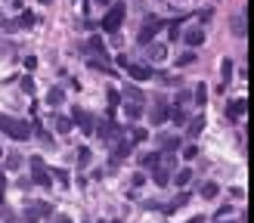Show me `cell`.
<instances>
[{
    "label": "cell",
    "mask_w": 254,
    "mask_h": 223,
    "mask_svg": "<svg viewBox=\"0 0 254 223\" xmlns=\"http://www.w3.org/2000/svg\"><path fill=\"white\" fill-rule=\"evenodd\" d=\"M0 134H6L16 143H25L31 136V124L22 121V118H13V115H0Z\"/></svg>",
    "instance_id": "cell-1"
},
{
    "label": "cell",
    "mask_w": 254,
    "mask_h": 223,
    "mask_svg": "<svg viewBox=\"0 0 254 223\" xmlns=\"http://www.w3.org/2000/svg\"><path fill=\"white\" fill-rule=\"evenodd\" d=\"M124 16H127V6L124 3H112L109 9H106V16H102V31H109V34H115L121 28V22H124Z\"/></svg>",
    "instance_id": "cell-2"
},
{
    "label": "cell",
    "mask_w": 254,
    "mask_h": 223,
    "mask_svg": "<svg viewBox=\"0 0 254 223\" xmlns=\"http://www.w3.org/2000/svg\"><path fill=\"white\" fill-rule=\"evenodd\" d=\"M28 164H31V177H34L31 183H38V186H50L53 183V177H50V171H47V164H43L41 155H34Z\"/></svg>",
    "instance_id": "cell-3"
},
{
    "label": "cell",
    "mask_w": 254,
    "mask_h": 223,
    "mask_svg": "<svg viewBox=\"0 0 254 223\" xmlns=\"http://www.w3.org/2000/svg\"><path fill=\"white\" fill-rule=\"evenodd\" d=\"M47 214H53V205L50 202H31L25 208V214H22V220H25V223H38L41 217H47Z\"/></svg>",
    "instance_id": "cell-4"
},
{
    "label": "cell",
    "mask_w": 254,
    "mask_h": 223,
    "mask_svg": "<svg viewBox=\"0 0 254 223\" xmlns=\"http://www.w3.org/2000/svg\"><path fill=\"white\" fill-rule=\"evenodd\" d=\"M93 134H99L102 139H118L121 136V127L115 124V121H109V118H96L93 121Z\"/></svg>",
    "instance_id": "cell-5"
},
{
    "label": "cell",
    "mask_w": 254,
    "mask_h": 223,
    "mask_svg": "<svg viewBox=\"0 0 254 223\" xmlns=\"http://www.w3.org/2000/svg\"><path fill=\"white\" fill-rule=\"evenodd\" d=\"M158 28H161V22L155 19V16H149L146 22H143V28H140V34H136V41H140V46H146L149 41L158 34Z\"/></svg>",
    "instance_id": "cell-6"
},
{
    "label": "cell",
    "mask_w": 254,
    "mask_h": 223,
    "mask_svg": "<svg viewBox=\"0 0 254 223\" xmlns=\"http://www.w3.org/2000/svg\"><path fill=\"white\" fill-rule=\"evenodd\" d=\"M130 149H133V143H130V139H115V146H112V168H115V164H118L121 158H127V155H130Z\"/></svg>",
    "instance_id": "cell-7"
},
{
    "label": "cell",
    "mask_w": 254,
    "mask_h": 223,
    "mask_svg": "<svg viewBox=\"0 0 254 223\" xmlns=\"http://www.w3.org/2000/svg\"><path fill=\"white\" fill-rule=\"evenodd\" d=\"M72 121L81 127V131H84V134H93V115H90V112H84V109H75V115H72Z\"/></svg>",
    "instance_id": "cell-8"
},
{
    "label": "cell",
    "mask_w": 254,
    "mask_h": 223,
    "mask_svg": "<svg viewBox=\"0 0 254 223\" xmlns=\"http://www.w3.org/2000/svg\"><path fill=\"white\" fill-rule=\"evenodd\" d=\"M158 143H161V155H177V149H180V136L161 134V136H158Z\"/></svg>",
    "instance_id": "cell-9"
},
{
    "label": "cell",
    "mask_w": 254,
    "mask_h": 223,
    "mask_svg": "<svg viewBox=\"0 0 254 223\" xmlns=\"http://www.w3.org/2000/svg\"><path fill=\"white\" fill-rule=\"evenodd\" d=\"M245 112H248V99H242V96H239V99H229V105H226V115H229L233 121H239Z\"/></svg>",
    "instance_id": "cell-10"
},
{
    "label": "cell",
    "mask_w": 254,
    "mask_h": 223,
    "mask_svg": "<svg viewBox=\"0 0 254 223\" xmlns=\"http://www.w3.org/2000/svg\"><path fill=\"white\" fill-rule=\"evenodd\" d=\"M165 56H168V46L165 44H149V50H146V59L149 62H165Z\"/></svg>",
    "instance_id": "cell-11"
},
{
    "label": "cell",
    "mask_w": 254,
    "mask_h": 223,
    "mask_svg": "<svg viewBox=\"0 0 254 223\" xmlns=\"http://www.w3.org/2000/svg\"><path fill=\"white\" fill-rule=\"evenodd\" d=\"M165 121H168V102L155 99L152 102V124H165Z\"/></svg>",
    "instance_id": "cell-12"
},
{
    "label": "cell",
    "mask_w": 254,
    "mask_h": 223,
    "mask_svg": "<svg viewBox=\"0 0 254 223\" xmlns=\"http://www.w3.org/2000/svg\"><path fill=\"white\" fill-rule=\"evenodd\" d=\"M124 68H127V75L136 78V81H149V78H152V68H149V65H130V62H127Z\"/></svg>",
    "instance_id": "cell-13"
},
{
    "label": "cell",
    "mask_w": 254,
    "mask_h": 223,
    "mask_svg": "<svg viewBox=\"0 0 254 223\" xmlns=\"http://www.w3.org/2000/svg\"><path fill=\"white\" fill-rule=\"evenodd\" d=\"M152 180H155V186H168L170 183V168H168V164H165V168L155 164V168H152Z\"/></svg>",
    "instance_id": "cell-14"
},
{
    "label": "cell",
    "mask_w": 254,
    "mask_h": 223,
    "mask_svg": "<svg viewBox=\"0 0 254 223\" xmlns=\"http://www.w3.org/2000/svg\"><path fill=\"white\" fill-rule=\"evenodd\" d=\"M233 34H236V38H245V34H248V9L233 19Z\"/></svg>",
    "instance_id": "cell-15"
},
{
    "label": "cell",
    "mask_w": 254,
    "mask_h": 223,
    "mask_svg": "<svg viewBox=\"0 0 254 223\" xmlns=\"http://www.w3.org/2000/svg\"><path fill=\"white\" fill-rule=\"evenodd\" d=\"M124 99H127V102H140V105L146 102L143 90H140V87H133V84H124Z\"/></svg>",
    "instance_id": "cell-16"
},
{
    "label": "cell",
    "mask_w": 254,
    "mask_h": 223,
    "mask_svg": "<svg viewBox=\"0 0 254 223\" xmlns=\"http://www.w3.org/2000/svg\"><path fill=\"white\" fill-rule=\"evenodd\" d=\"M229 81H233V62L223 59V62H220V90L229 84Z\"/></svg>",
    "instance_id": "cell-17"
},
{
    "label": "cell",
    "mask_w": 254,
    "mask_h": 223,
    "mask_svg": "<svg viewBox=\"0 0 254 223\" xmlns=\"http://www.w3.org/2000/svg\"><path fill=\"white\" fill-rule=\"evenodd\" d=\"M186 44H189V46H202V44H205V31H202V28H189V31H186Z\"/></svg>",
    "instance_id": "cell-18"
},
{
    "label": "cell",
    "mask_w": 254,
    "mask_h": 223,
    "mask_svg": "<svg viewBox=\"0 0 254 223\" xmlns=\"http://www.w3.org/2000/svg\"><path fill=\"white\" fill-rule=\"evenodd\" d=\"M47 102H50V105H62V102H65V90H62V87H50Z\"/></svg>",
    "instance_id": "cell-19"
},
{
    "label": "cell",
    "mask_w": 254,
    "mask_h": 223,
    "mask_svg": "<svg viewBox=\"0 0 254 223\" xmlns=\"http://www.w3.org/2000/svg\"><path fill=\"white\" fill-rule=\"evenodd\" d=\"M140 164H143V168H149V171H152L155 164H161V152H146V155L140 158Z\"/></svg>",
    "instance_id": "cell-20"
},
{
    "label": "cell",
    "mask_w": 254,
    "mask_h": 223,
    "mask_svg": "<svg viewBox=\"0 0 254 223\" xmlns=\"http://www.w3.org/2000/svg\"><path fill=\"white\" fill-rule=\"evenodd\" d=\"M31 134L38 136L43 146H50V149H53V134H50V131H43V127H31Z\"/></svg>",
    "instance_id": "cell-21"
},
{
    "label": "cell",
    "mask_w": 254,
    "mask_h": 223,
    "mask_svg": "<svg viewBox=\"0 0 254 223\" xmlns=\"http://www.w3.org/2000/svg\"><path fill=\"white\" fill-rule=\"evenodd\" d=\"M90 161H93V152H90L87 146H81V149H78V168H87Z\"/></svg>",
    "instance_id": "cell-22"
},
{
    "label": "cell",
    "mask_w": 254,
    "mask_h": 223,
    "mask_svg": "<svg viewBox=\"0 0 254 223\" xmlns=\"http://www.w3.org/2000/svg\"><path fill=\"white\" fill-rule=\"evenodd\" d=\"M202 127H205V118H202V115H199V118H192V121H189V127H186V134H189V136L195 139V136L202 134Z\"/></svg>",
    "instance_id": "cell-23"
},
{
    "label": "cell",
    "mask_w": 254,
    "mask_h": 223,
    "mask_svg": "<svg viewBox=\"0 0 254 223\" xmlns=\"http://www.w3.org/2000/svg\"><path fill=\"white\" fill-rule=\"evenodd\" d=\"M53 124H56V131H59V134H72V127H75V121H72V118H62V115H59Z\"/></svg>",
    "instance_id": "cell-24"
},
{
    "label": "cell",
    "mask_w": 254,
    "mask_h": 223,
    "mask_svg": "<svg viewBox=\"0 0 254 223\" xmlns=\"http://www.w3.org/2000/svg\"><path fill=\"white\" fill-rule=\"evenodd\" d=\"M3 164H6V171H19L22 168V155H19V152H9Z\"/></svg>",
    "instance_id": "cell-25"
},
{
    "label": "cell",
    "mask_w": 254,
    "mask_h": 223,
    "mask_svg": "<svg viewBox=\"0 0 254 223\" xmlns=\"http://www.w3.org/2000/svg\"><path fill=\"white\" fill-rule=\"evenodd\" d=\"M189 180H192V171H189V168H180V171H177V177H174L177 186H189Z\"/></svg>",
    "instance_id": "cell-26"
},
{
    "label": "cell",
    "mask_w": 254,
    "mask_h": 223,
    "mask_svg": "<svg viewBox=\"0 0 254 223\" xmlns=\"http://www.w3.org/2000/svg\"><path fill=\"white\" fill-rule=\"evenodd\" d=\"M168 118L174 121V124H186V112H183L180 105H177V109H168Z\"/></svg>",
    "instance_id": "cell-27"
},
{
    "label": "cell",
    "mask_w": 254,
    "mask_h": 223,
    "mask_svg": "<svg viewBox=\"0 0 254 223\" xmlns=\"http://www.w3.org/2000/svg\"><path fill=\"white\" fill-rule=\"evenodd\" d=\"M146 139H149L146 127H133V131H130V143H146Z\"/></svg>",
    "instance_id": "cell-28"
},
{
    "label": "cell",
    "mask_w": 254,
    "mask_h": 223,
    "mask_svg": "<svg viewBox=\"0 0 254 223\" xmlns=\"http://www.w3.org/2000/svg\"><path fill=\"white\" fill-rule=\"evenodd\" d=\"M124 112H127V118H140V115H143V105L140 102H127Z\"/></svg>",
    "instance_id": "cell-29"
},
{
    "label": "cell",
    "mask_w": 254,
    "mask_h": 223,
    "mask_svg": "<svg viewBox=\"0 0 254 223\" xmlns=\"http://www.w3.org/2000/svg\"><path fill=\"white\" fill-rule=\"evenodd\" d=\"M217 192H220V186H217V183H205L202 186V198H217Z\"/></svg>",
    "instance_id": "cell-30"
},
{
    "label": "cell",
    "mask_w": 254,
    "mask_h": 223,
    "mask_svg": "<svg viewBox=\"0 0 254 223\" xmlns=\"http://www.w3.org/2000/svg\"><path fill=\"white\" fill-rule=\"evenodd\" d=\"M192 96H195V102H199V105H205V102H208V87H205V84H199Z\"/></svg>",
    "instance_id": "cell-31"
},
{
    "label": "cell",
    "mask_w": 254,
    "mask_h": 223,
    "mask_svg": "<svg viewBox=\"0 0 254 223\" xmlns=\"http://www.w3.org/2000/svg\"><path fill=\"white\" fill-rule=\"evenodd\" d=\"M121 105V93L118 90H109V112H115Z\"/></svg>",
    "instance_id": "cell-32"
},
{
    "label": "cell",
    "mask_w": 254,
    "mask_h": 223,
    "mask_svg": "<svg viewBox=\"0 0 254 223\" xmlns=\"http://www.w3.org/2000/svg\"><path fill=\"white\" fill-rule=\"evenodd\" d=\"M34 22H38V19H34V13H22L16 25H19V28H28V25H34Z\"/></svg>",
    "instance_id": "cell-33"
},
{
    "label": "cell",
    "mask_w": 254,
    "mask_h": 223,
    "mask_svg": "<svg viewBox=\"0 0 254 223\" xmlns=\"http://www.w3.org/2000/svg\"><path fill=\"white\" fill-rule=\"evenodd\" d=\"M183 158H186V161L199 158V146H186V149H183Z\"/></svg>",
    "instance_id": "cell-34"
},
{
    "label": "cell",
    "mask_w": 254,
    "mask_h": 223,
    "mask_svg": "<svg viewBox=\"0 0 254 223\" xmlns=\"http://www.w3.org/2000/svg\"><path fill=\"white\" fill-rule=\"evenodd\" d=\"M192 62H195V53H183L180 59H177V65H180V68H183V65H192Z\"/></svg>",
    "instance_id": "cell-35"
},
{
    "label": "cell",
    "mask_w": 254,
    "mask_h": 223,
    "mask_svg": "<svg viewBox=\"0 0 254 223\" xmlns=\"http://www.w3.org/2000/svg\"><path fill=\"white\" fill-rule=\"evenodd\" d=\"M174 105H180V109H183V105H189V93H186V90H180V93H177V102H174Z\"/></svg>",
    "instance_id": "cell-36"
},
{
    "label": "cell",
    "mask_w": 254,
    "mask_h": 223,
    "mask_svg": "<svg viewBox=\"0 0 254 223\" xmlns=\"http://www.w3.org/2000/svg\"><path fill=\"white\" fill-rule=\"evenodd\" d=\"M0 31H6V34H13V31H19V25H16V22H0Z\"/></svg>",
    "instance_id": "cell-37"
},
{
    "label": "cell",
    "mask_w": 254,
    "mask_h": 223,
    "mask_svg": "<svg viewBox=\"0 0 254 223\" xmlns=\"http://www.w3.org/2000/svg\"><path fill=\"white\" fill-rule=\"evenodd\" d=\"M168 34H170V41H174V38H180V22H170V28H168Z\"/></svg>",
    "instance_id": "cell-38"
},
{
    "label": "cell",
    "mask_w": 254,
    "mask_h": 223,
    "mask_svg": "<svg viewBox=\"0 0 254 223\" xmlns=\"http://www.w3.org/2000/svg\"><path fill=\"white\" fill-rule=\"evenodd\" d=\"M3 192H6V174L0 168V202H3Z\"/></svg>",
    "instance_id": "cell-39"
},
{
    "label": "cell",
    "mask_w": 254,
    "mask_h": 223,
    "mask_svg": "<svg viewBox=\"0 0 254 223\" xmlns=\"http://www.w3.org/2000/svg\"><path fill=\"white\" fill-rule=\"evenodd\" d=\"M22 90H25V93H34V81H31V78H22Z\"/></svg>",
    "instance_id": "cell-40"
},
{
    "label": "cell",
    "mask_w": 254,
    "mask_h": 223,
    "mask_svg": "<svg viewBox=\"0 0 254 223\" xmlns=\"http://www.w3.org/2000/svg\"><path fill=\"white\" fill-rule=\"evenodd\" d=\"M53 177H59V183L65 186V183H68V171H62V168H59V171H53Z\"/></svg>",
    "instance_id": "cell-41"
},
{
    "label": "cell",
    "mask_w": 254,
    "mask_h": 223,
    "mask_svg": "<svg viewBox=\"0 0 254 223\" xmlns=\"http://www.w3.org/2000/svg\"><path fill=\"white\" fill-rule=\"evenodd\" d=\"M229 214H233V205H223L220 211H217V220H220V217H229Z\"/></svg>",
    "instance_id": "cell-42"
},
{
    "label": "cell",
    "mask_w": 254,
    "mask_h": 223,
    "mask_svg": "<svg viewBox=\"0 0 254 223\" xmlns=\"http://www.w3.org/2000/svg\"><path fill=\"white\" fill-rule=\"evenodd\" d=\"M189 198H192V195H189V192H180V195H177V202H174V205H177V208H180V205H186V202H189Z\"/></svg>",
    "instance_id": "cell-43"
},
{
    "label": "cell",
    "mask_w": 254,
    "mask_h": 223,
    "mask_svg": "<svg viewBox=\"0 0 254 223\" xmlns=\"http://www.w3.org/2000/svg\"><path fill=\"white\" fill-rule=\"evenodd\" d=\"M161 78V84H180V81L177 78H170V75H158Z\"/></svg>",
    "instance_id": "cell-44"
},
{
    "label": "cell",
    "mask_w": 254,
    "mask_h": 223,
    "mask_svg": "<svg viewBox=\"0 0 254 223\" xmlns=\"http://www.w3.org/2000/svg\"><path fill=\"white\" fill-rule=\"evenodd\" d=\"M56 223H72V217H65V214H59V217H56Z\"/></svg>",
    "instance_id": "cell-45"
},
{
    "label": "cell",
    "mask_w": 254,
    "mask_h": 223,
    "mask_svg": "<svg viewBox=\"0 0 254 223\" xmlns=\"http://www.w3.org/2000/svg\"><path fill=\"white\" fill-rule=\"evenodd\" d=\"M186 223H205V217H192V220H186Z\"/></svg>",
    "instance_id": "cell-46"
},
{
    "label": "cell",
    "mask_w": 254,
    "mask_h": 223,
    "mask_svg": "<svg viewBox=\"0 0 254 223\" xmlns=\"http://www.w3.org/2000/svg\"><path fill=\"white\" fill-rule=\"evenodd\" d=\"M96 3H99V6H109V3H112V0H96Z\"/></svg>",
    "instance_id": "cell-47"
},
{
    "label": "cell",
    "mask_w": 254,
    "mask_h": 223,
    "mask_svg": "<svg viewBox=\"0 0 254 223\" xmlns=\"http://www.w3.org/2000/svg\"><path fill=\"white\" fill-rule=\"evenodd\" d=\"M217 223H233V220H223V217H220V220H217Z\"/></svg>",
    "instance_id": "cell-48"
},
{
    "label": "cell",
    "mask_w": 254,
    "mask_h": 223,
    "mask_svg": "<svg viewBox=\"0 0 254 223\" xmlns=\"http://www.w3.org/2000/svg\"><path fill=\"white\" fill-rule=\"evenodd\" d=\"M41 3H50V0H41Z\"/></svg>",
    "instance_id": "cell-49"
},
{
    "label": "cell",
    "mask_w": 254,
    "mask_h": 223,
    "mask_svg": "<svg viewBox=\"0 0 254 223\" xmlns=\"http://www.w3.org/2000/svg\"><path fill=\"white\" fill-rule=\"evenodd\" d=\"M0 155H3V149H0Z\"/></svg>",
    "instance_id": "cell-50"
}]
</instances>
